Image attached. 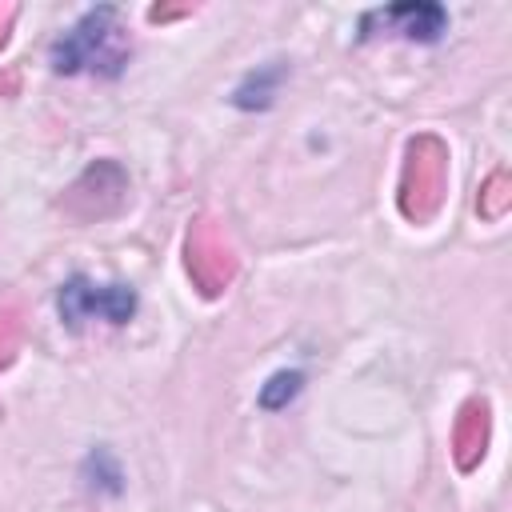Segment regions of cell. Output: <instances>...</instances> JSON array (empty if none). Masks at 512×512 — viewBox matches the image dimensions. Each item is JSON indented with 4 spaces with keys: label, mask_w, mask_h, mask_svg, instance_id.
Wrapping results in <instances>:
<instances>
[{
    "label": "cell",
    "mask_w": 512,
    "mask_h": 512,
    "mask_svg": "<svg viewBox=\"0 0 512 512\" xmlns=\"http://www.w3.org/2000/svg\"><path fill=\"white\" fill-rule=\"evenodd\" d=\"M132 56V40L120 24V12L112 4H100L84 12L56 44H52V68L60 76L96 72V76H120Z\"/></svg>",
    "instance_id": "6da1fadb"
},
{
    "label": "cell",
    "mask_w": 512,
    "mask_h": 512,
    "mask_svg": "<svg viewBox=\"0 0 512 512\" xmlns=\"http://www.w3.org/2000/svg\"><path fill=\"white\" fill-rule=\"evenodd\" d=\"M448 188V148L440 136H412L404 152V172H400V212L412 224H424L436 216L440 200Z\"/></svg>",
    "instance_id": "7a4b0ae2"
},
{
    "label": "cell",
    "mask_w": 512,
    "mask_h": 512,
    "mask_svg": "<svg viewBox=\"0 0 512 512\" xmlns=\"http://www.w3.org/2000/svg\"><path fill=\"white\" fill-rule=\"evenodd\" d=\"M184 268L192 276V284L200 288V296H220L232 280H236V248L224 236V228L208 216H200L188 236H184Z\"/></svg>",
    "instance_id": "3957f363"
},
{
    "label": "cell",
    "mask_w": 512,
    "mask_h": 512,
    "mask_svg": "<svg viewBox=\"0 0 512 512\" xmlns=\"http://www.w3.org/2000/svg\"><path fill=\"white\" fill-rule=\"evenodd\" d=\"M124 200H128V172L116 160H96L60 196V212L72 224H92V220H104V216L120 212Z\"/></svg>",
    "instance_id": "277c9868"
},
{
    "label": "cell",
    "mask_w": 512,
    "mask_h": 512,
    "mask_svg": "<svg viewBox=\"0 0 512 512\" xmlns=\"http://www.w3.org/2000/svg\"><path fill=\"white\" fill-rule=\"evenodd\" d=\"M60 320L68 328H80L84 320H108L124 324L136 312V292L128 284H92L88 276H72L56 296Z\"/></svg>",
    "instance_id": "5b68a950"
},
{
    "label": "cell",
    "mask_w": 512,
    "mask_h": 512,
    "mask_svg": "<svg viewBox=\"0 0 512 512\" xmlns=\"http://www.w3.org/2000/svg\"><path fill=\"white\" fill-rule=\"evenodd\" d=\"M388 28V32H400L408 40H436L448 24L444 8L440 4H396V8H376L360 20V36L372 32V28Z\"/></svg>",
    "instance_id": "8992f818"
},
{
    "label": "cell",
    "mask_w": 512,
    "mask_h": 512,
    "mask_svg": "<svg viewBox=\"0 0 512 512\" xmlns=\"http://www.w3.org/2000/svg\"><path fill=\"white\" fill-rule=\"evenodd\" d=\"M488 432H492L488 400H468L460 408V416H456V428H452V460H456L460 472H472L484 460Z\"/></svg>",
    "instance_id": "52a82bcc"
},
{
    "label": "cell",
    "mask_w": 512,
    "mask_h": 512,
    "mask_svg": "<svg viewBox=\"0 0 512 512\" xmlns=\"http://www.w3.org/2000/svg\"><path fill=\"white\" fill-rule=\"evenodd\" d=\"M24 328H28L24 308L16 300H0V368H8L16 360V352L24 344Z\"/></svg>",
    "instance_id": "ba28073f"
},
{
    "label": "cell",
    "mask_w": 512,
    "mask_h": 512,
    "mask_svg": "<svg viewBox=\"0 0 512 512\" xmlns=\"http://www.w3.org/2000/svg\"><path fill=\"white\" fill-rule=\"evenodd\" d=\"M508 204H512V184H508V172H504V168H496V172L488 176V184L480 188L476 208H480V216H484V220H500V216L508 212Z\"/></svg>",
    "instance_id": "9c48e42d"
},
{
    "label": "cell",
    "mask_w": 512,
    "mask_h": 512,
    "mask_svg": "<svg viewBox=\"0 0 512 512\" xmlns=\"http://www.w3.org/2000/svg\"><path fill=\"white\" fill-rule=\"evenodd\" d=\"M276 80H280V68H268V72H252L240 88H236V104L240 108H264L268 100H272V88H276Z\"/></svg>",
    "instance_id": "30bf717a"
},
{
    "label": "cell",
    "mask_w": 512,
    "mask_h": 512,
    "mask_svg": "<svg viewBox=\"0 0 512 512\" xmlns=\"http://www.w3.org/2000/svg\"><path fill=\"white\" fill-rule=\"evenodd\" d=\"M300 384H304L300 372H276V376L260 388V404H264V408H284V404L300 392Z\"/></svg>",
    "instance_id": "8fae6325"
},
{
    "label": "cell",
    "mask_w": 512,
    "mask_h": 512,
    "mask_svg": "<svg viewBox=\"0 0 512 512\" xmlns=\"http://www.w3.org/2000/svg\"><path fill=\"white\" fill-rule=\"evenodd\" d=\"M12 24H16V4H0V48H4Z\"/></svg>",
    "instance_id": "7c38bea8"
}]
</instances>
